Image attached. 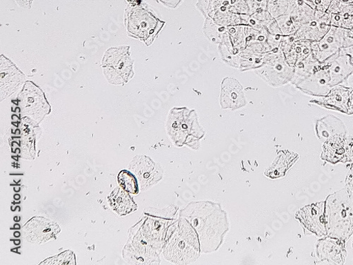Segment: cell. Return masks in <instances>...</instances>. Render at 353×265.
<instances>
[{"instance_id": "obj_12", "label": "cell", "mask_w": 353, "mask_h": 265, "mask_svg": "<svg viewBox=\"0 0 353 265\" xmlns=\"http://www.w3.org/2000/svg\"><path fill=\"white\" fill-rule=\"evenodd\" d=\"M323 204H312L301 210L298 219L309 230L321 235L326 233L323 215Z\"/></svg>"}, {"instance_id": "obj_2", "label": "cell", "mask_w": 353, "mask_h": 265, "mask_svg": "<svg viewBox=\"0 0 353 265\" xmlns=\"http://www.w3.org/2000/svg\"><path fill=\"white\" fill-rule=\"evenodd\" d=\"M167 130L176 146L188 145L193 149L198 148L199 140L204 135L195 110L187 108H174L170 110Z\"/></svg>"}, {"instance_id": "obj_21", "label": "cell", "mask_w": 353, "mask_h": 265, "mask_svg": "<svg viewBox=\"0 0 353 265\" xmlns=\"http://www.w3.org/2000/svg\"><path fill=\"white\" fill-rule=\"evenodd\" d=\"M342 51L350 56L351 64L353 66V45L345 48Z\"/></svg>"}, {"instance_id": "obj_8", "label": "cell", "mask_w": 353, "mask_h": 265, "mask_svg": "<svg viewBox=\"0 0 353 265\" xmlns=\"http://www.w3.org/2000/svg\"><path fill=\"white\" fill-rule=\"evenodd\" d=\"M220 103L223 109H239L247 104L243 87L233 78H225L221 84Z\"/></svg>"}, {"instance_id": "obj_4", "label": "cell", "mask_w": 353, "mask_h": 265, "mask_svg": "<svg viewBox=\"0 0 353 265\" xmlns=\"http://www.w3.org/2000/svg\"><path fill=\"white\" fill-rule=\"evenodd\" d=\"M104 75L111 84L127 83L133 76V62L129 48H110L103 61Z\"/></svg>"}, {"instance_id": "obj_10", "label": "cell", "mask_w": 353, "mask_h": 265, "mask_svg": "<svg viewBox=\"0 0 353 265\" xmlns=\"http://www.w3.org/2000/svg\"><path fill=\"white\" fill-rule=\"evenodd\" d=\"M332 17L323 15L316 17L305 24L296 34L298 40H309L314 42L325 37L332 26Z\"/></svg>"}, {"instance_id": "obj_9", "label": "cell", "mask_w": 353, "mask_h": 265, "mask_svg": "<svg viewBox=\"0 0 353 265\" xmlns=\"http://www.w3.org/2000/svg\"><path fill=\"white\" fill-rule=\"evenodd\" d=\"M300 90L312 95H327L331 91V79L325 66L296 85Z\"/></svg>"}, {"instance_id": "obj_17", "label": "cell", "mask_w": 353, "mask_h": 265, "mask_svg": "<svg viewBox=\"0 0 353 265\" xmlns=\"http://www.w3.org/2000/svg\"><path fill=\"white\" fill-rule=\"evenodd\" d=\"M119 182L125 190L137 194L139 191L138 184L133 174L124 170L119 175Z\"/></svg>"}, {"instance_id": "obj_6", "label": "cell", "mask_w": 353, "mask_h": 265, "mask_svg": "<svg viewBox=\"0 0 353 265\" xmlns=\"http://www.w3.org/2000/svg\"><path fill=\"white\" fill-rule=\"evenodd\" d=\"M353 45V34L347 29L332 26L328 33L320 41L311 43L312 52L320 63H325L342 48Z\"/></svg>"}, {"instance_id": "obj_7", "label": "cell", "mask_w": 353, "mask_h": 265, "mask_svg": "<svg viewBox=\"0 0 353 265\" xmlns=\"http://www.w3.org/2000/svg\"><path fill=\"white\" fill-rule=\"evenodd\" d=\"M24 239L30 243L42 244L55 239L61 232L59 226L45 218L35 217L29 221L23 228Z\"/></svg>"}, {"instance_id": "obj_15", "label": "cell", "mask_w": 353, "mask_h": 265, "mask_svg": "<svg viewBox=\"0 0 353 265\" xmlns=\"http://www.w3.org/2000/svg\"><path fill=\"white\" fill-rule=\"evenodd\" d=\"M136 173L143 187L151 186L152 184L159 181L162 177L161 170L158 169L156 164L149 158H144V164L140 166L139 173Z\"/></svg>"}, {"instance_id": "obj_18", "label": "cell", "mask_w": 353, "mask_h": 265, "mask_svg": "<svg viewBox=\"0 0 353 265\" xmlns=\"http://www.w3.org/2000/svg\"><path fill=\"white\" fill-rule=\"evenodd\" d=\"M75 256L71 251L49 258L41 264H75Z\"/></svg>"}, {"instance_id": "obj_1", "label": "cell", "mask_w": 353, "mask_h": 265, "mask_svg": "<svg viewBox=\"0 0 353 265\" xmlns=\"http://www.w3.org/2000/svg\"><path fill=\"white\" fill-rule=\"evenodd\" d=\"M125 21L130 36L152 44L161 30L165 21L146 3L139 0H128Z\"/></svg>"}, {"instance_id": "obj_19", "label": "cell", "mask_w": 353, "mask_h": 265, "mask_svg": "<svg viewBox=\"0 0 353 265\" xmlns=\"http://www.w3.org/2000/svg\"><path fill=\"white\" fill-rule=\"evenodd\" d=\"M158 1L166 8L174 9L181 4L183 0H158Z\"/></svg>"}, {"instance_id": "obj_16", "label": "cell", "mask_w": 353, "mask_h": 265, "mask_svg": "<svg viewBox=\"0 0 353 265\" xmlns=\"http://www.w3.org/2000/svg\"><path fill=\"white\" fill-rule=\"evenodd\" d=\"M327 158L335 159L336 161L341 160L344 155V144L340 137H335L329 141L325 146Z\"/></svg>"}, {"instance_id": "obj_13", "label": "cell", "mask_w": 353, "mask_h": 265, "mask_svg": "<svg viewBox=\"0 0 353 265\" xmlns=\"http://www.w3.org/2000/svg\"><path fill=\"white\" fill-rule=\"evenodd\" d=\"M283 54L286 61L289 65L295 67L296 64L304 60L310 54H312L311 42L301 40L292 41L290 38L287 41L282 42Z\"/></svg>"}, {"instance_id": "obj_3", "label": "cell", "mask_w": 353, "mask_h": 265, "mask_svg": "<svg viewBox=\"0 0 353 265\" xmlns=\"http://www.w3.org/2000/svg\"><path fill=\"white\" fill-rule=\"evenodd\" d=\"M199 253L196 233L186 220H181L166 246L165 258L176 264H189L197 259Z\"/></svg>"}, {"instance_id": "obj_22", "label": "cell", "mask_w": 353, "mask_h": 265, "mask_svg": "<svg viewBox=\"0 0 353 265\" xmlns=\"http://www.w3.org/2000/svg\"><path fill=\"white\" fill-rule=\"evenodd\" d=\"M350 107L351 108L352 110H353V92L350 95Z\"/></svg>"}, {"instance_id": "obj_5", "label": "cell", "mask_w": 353, "mask_h": 265, "mask_svg": "<svg viewBox=\"0 0 353 265\" xmlns=\"http://www.w3.org/2000/svg\"><path fill=\"white\" fill-rule=\"evenodd\" d=\"M256 74L273 86H279L291 81L295 67L288 63L283 51L269 53L263 57V64L255 69Z\"/></svg>"}, {"instance_id": "obj_20", "label": "cell", "mask_w": 353, "mask_h": 265, "mask_svg": "<svg viewBox=\"0 0 353 265\" xmlns=\"http://www.w3.org/2000/svg\"><path fill=\"white\" fill-rule=\"evenodd\" d=\"M15 1L22 8L29 10L32 8L34 0H15Z\"/></svg>"}, {"instance_id": "obj_11", "label": "cell", "mask_w": 353, "mask_h": 265, "mask_svg": "<svg viewBox=\"0 0 353 265\" xmlns=\"http://www.w3.org/2000/svg\"><path fill=\"white\" fill-rule=\"evenodd\" d=\"M326 66L330 75L332 86L341 83L353 72L350 56L341 50L329 59Z\"/></svg>"}, {"instance_id": "obj_14", "label": "cell", "mask_w": 353, "mask_h": 265, "mask_svg": "<svg viewBox=\"0 0 353 265\" xmlns=\"http://www.w3.org/2000/svg\"><path fill=\"white\" fill-rule=\"evenodd\" d=\"M128 193L123 188H117L110 196V203L113 210L121 215H127L137 208Z\"/></svg>"}]
</instances>
